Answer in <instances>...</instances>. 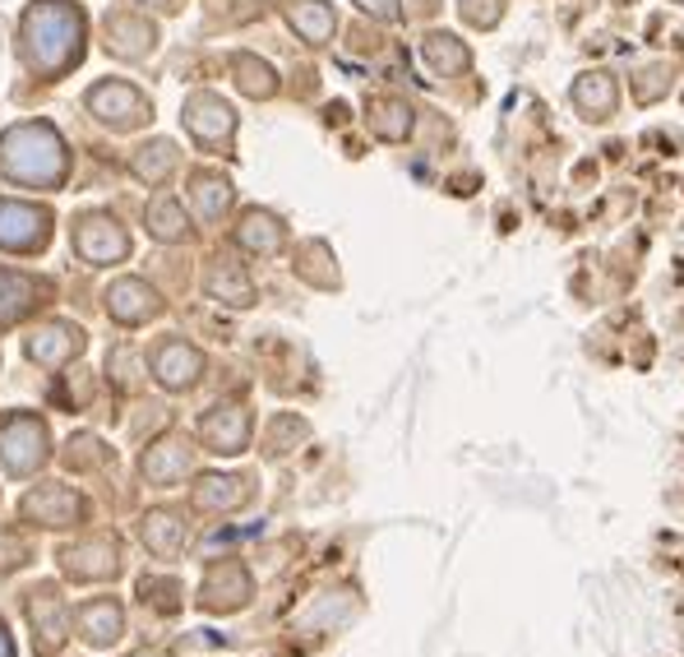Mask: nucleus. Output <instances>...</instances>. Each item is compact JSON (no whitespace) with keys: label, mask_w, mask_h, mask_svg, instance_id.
<instances>
[{"label":"nucleus","mask_w":684,"mask_h":657,"mask_svg":"<svg viewBox=\"0 0 684 657\" xmlns=\"http://www.w3.org/2000/svg\"><path fill=\"white\" fill-rule=\"evenodd\" d=\"M250 602V574L241 565H214L199 588V607L204 612H236Z\"/></svg>","instance_id":"nucleus-1"},{"label":"nucleus","mask_w":684,"mask_h":657,"mask_svg":"<svg viewBox=\"0 0 684 657\" xmlns=\"http://www.w3.org/2000/svg\"><path fill=\"white\" fill-rule=\"evenodd\" d=\"M29 620H33V648L38 657H51L65 639V612H61V597L56 588H38L29 593Z\"/></svg>","instance_id":"nucleus-2"},{"label":"nucleus","mask_w":684,"mask_h":657,"mask_svg":"<svg viewBox=\"0 0 684 657\" xmlns=\"http://www.w3.org/2000/svg\"><path fill=\"white\" fill-rule=\"evenodd\" d=\"M125 629V616L112 597H97L89 607H79V635H84L93 648H112Z\"/></svg>","instance_id":"nucleus-3"},{"label":"nucleus","mask_w":684,"mask_h":657,"mask_svg":"<svg viewBox=\"0 0 684 657\" xmlns=\"http://www.w3.org/2000/svg\"><path fill=\"white\" fill-rule=\"evenodd\" d=\"M153 371H157V380H163L167 389H186L199 376V352L186 348V343H163V348H157V357H153Z\"/></svg>","instance_id":"nucleus-4"},{"label":"nucleus","mask_w":684,"mask_h":657,"mask_svg":"<svg viewBox=\"0 0 684 657\" xmlns=\"http://www.w3.org/2000/svg\"><path fill=\"white\" fill-rule=\"evenodd\" d=\"M61 561H65V569L74 574V579H107V574H116V546L112 542L70 546Z\"/></svg>","instance_id":"nucleus-5"},{"label":"nucleus","mask_w":684,"mask_h":657,"mask_svg":"<svg viewBox=\"0 0 684 657\" xmlns=\"http://www.w3.org/2000/svg\"><path fill=\"white\" fill-rule=\"evenodd\" d=\"M204 440L214 444L218 454H236L246 444V412H236V408H218L214 417L204 422Z\"/></svg>","instance_id":"nucleus-6"},{"label":"nucleus","mask_w":684,"mask_h":657,"mask_svg":"<svg viewBox=\"0 0 684 657\" xmlns=\"http://www.w3.org/2000/svg\"><path fill=\"white\" fill-rule=\"evenodd\" d=\"M29 510L33 519H42L46 528H61V523H74L79 519V501L70 491H61V486H46V491H38V495H29Z\"/></svg>","instance_id":"nucleus-7"},{"label":"nucleus","mask_w":684,"mask_h":657,"mask_svg":"<svg viewBox=\"0 0 684 657\" xmlns=\"http://www.w3.org/2000/svg\"><path fill=\"white\" fill-rule=\"evenodd\" d=\"M157 310V301H153V292L144 283H121V287H112V315L116 320H148V315Z\"/></svg>","instance_id":"nucleus-8"},{"label":"nucleus","mask_w":684,"mask_h":657,"mask_svg":"<svg viewBox=\"0 0 684 657\" xmlns=\"http://www.w3.org/2000/svg\"><path fill=\"white\" fill-rule=\"evenodd\" d=\"M144 542H148V551H157V556H176L180 542H186V528H180L176 514H148Z\"/></svg>","instance_id":"nucleus-9"},{"label":"nucleus","mask_w":684,"mask_h":657,"mask_svg":"<svg viewBox=\"0 0 684 657\" xmlns=\"http://www.w3.org/2000/svg\"><path fill=\"white\" fill-rule=\"evenodd\" d=\"M241 482H236V478H208V482H199V495H195V501L204 505V510H218V505H236V501H241Z\"/></svg>","instance_id":"nucleus-10"},{"label":"nucleus","mask_w":684,"mask_h":657,"mask_svg":"<svg viewBox=\"0 0 684 657\" xmlns=\"http://www.w3.org/2000/svg\"><path fill=\"white\" fill-rule=\"evenodd\" d=\"M65 352H79V333H74V329H46L42 343L33 338V357H38V361H56V357H65Z\"/></svg>","instance_id":"nucleus-11"},{"label":"nucleus","mask_w":684,"mask_h":657,"mask_svg":"<svg viewBox=\"0 0 684 657\" xmlns=\"http://www.w3.org/2000/svg\"><path fill=\"white\" fill-rule=\"evenodd\" d=\"M246 227H250L246 232V246H255V250H273L278 246V232H259V227H265V218H250Z\"/></svg>","instance_id":"nucleus-12"},{"label":"nucleus","mask_w":684,"mask_h":657,"mask_svg":"<svg viewBox=\"0 0 684 657\" xmlns=\"http://www.w3.org/2000/svg\"><path fill=\"white\" fill-rule=\"evenodd\" d=\"M153 223H157V236H180V218L172 204H157L153 208Z\"/></svg>","instance_id":"nucleus-13"},{"label":"nucleus","mask_w":684,"mask_h":657,"mask_svg":"<svg viewBox=\"0 0 684 657\" xmlns=\"http://www.w3.org/2000/svg\"><path fill=\"white\" fill-rule=\"evenodd\" d=\"M0 657H14V648H10V635H6V625H0Z\"/></svg>","instance_id":"nucleus-14"},{"label":"nucleus","mask_w":684,"mask_h":657,"mask_svg":"<svg viewBox=\"0 0 684 657\" xmlns=\"http://www.w3.org/2000/svg\"><path fill=\"white\" fill-rule=\"evenodd\" d=\"M129 657H167L163 648H139V653H129Z\"/></svg>","instance_id":"nucleus-15"}]
</instances>
